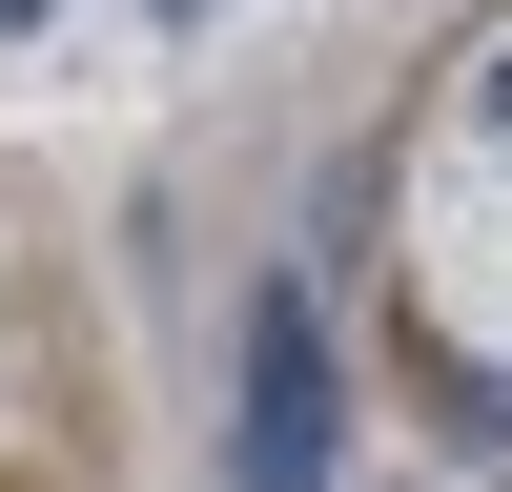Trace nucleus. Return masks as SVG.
Masks as SVG:
<instances>
[{"mask_svg": "<svg viewBox=\"0 0 512 492\" xmlns=\"http://www.w3.org/2000/svg\"><path fill=\"white\" fill-rule=\"evenodd\" d=\"M328 451H349V390H328V308H308V287H267V308H246L226 492H328Z\"/></svg>", "mask_w": 512, "mask_h": 492, "instance_id": "1", "label": "nucleus"}, {"mask_svg": "<svg viewBox=\"0 0 512 492\" xmlns=\"http://www.w3.org/2000/svg\"><path fill=\"white\" fill-rule=\"evenodd\" d=\"M164 21H205V0H164Z\"/></svg>", "mask_w": 512, "mask_h": 492, "instance_id": "3", "label": "nucleus"}, {"mask_svg": "<svg viewBox=\"0 0 512 492\" xmlns=\"http://www.w3.org/2000/svg\"><path fill=\"white\" fill-rule=\"evenodd\" d=\"M0 41H41V0H0Z\"/></svg>", "mask_w": 512, "mask_h": 492, "instance_id": "2", "label": "nucleus"}]
</instances>
